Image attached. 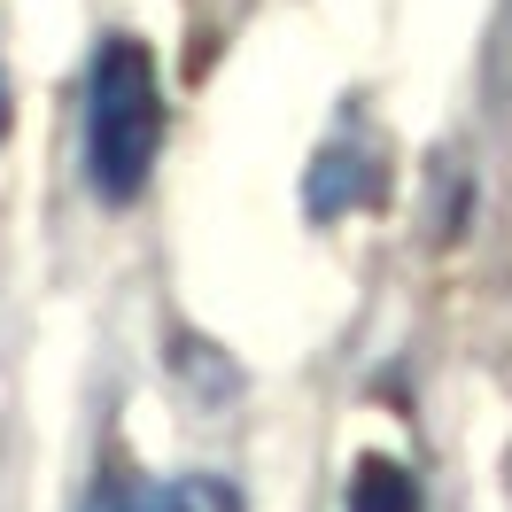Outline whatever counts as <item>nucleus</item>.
I'll list each match as a JSON object with an SVG mask.
<instances>
[{"label": "nucleus", "instance_id": "1", "mask_svg": "<svg viewBox=\"0 0 512 512\" xmlns=\"http://www.w3.org/2000/svg\"><path fill=\"white\" fill-rule=\"evenodd\" d=\"M163 148V78L140 39H101L86 70V187L101 202H132Z\"/></svg>", "mask_w": 512, "mask_h": 512}, {"label": "nucleus", "instance_id": "2", "mask_svg": "<svg viewBox=\"0 0 512 512\" xmlns=\"http://www.w3.org/2000/svg\"><path fill=\"white\" fill-rule=\"evenodd\" d=\"M342 505H350V512H427V505H419V481L404 474L396 458H357Z\"/></svg>", "mask_w": 512, "mask_h": 512}, {"label": "nucleus", "instance_id": "3", "mask_svg": "<svg viewBox=\"0 0 512 512\" xmlns=\"http://www.w3.org/2000/svg\"><path fill=\"white\" fill-rule=\"evenodd\" d=\"M140 512H241V489L218 474H179V481H163Z\"/></svg>", "mask_w": 512, "mask_h": 512}, {"label": "nucleus", "instance_id": "4", "mask_svg": "<svg viewBox=\"0 0 512 512\" xmlns=\"http://www.w3.org/2000/svg\"><path fill=\"white\" fill-rule=\"evenodd\" d=\"M0 140H8V78H0Z\"/></svg>", "mask_w": 512, "mask_h": 512}]
</instances>
